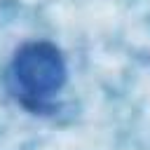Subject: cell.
Wrapping results in <instances>:
<instances>
[{
    "mask_svg": "<svg viewBox=\"0 0 150 150\" xmlns=\"http://www.w3.org/2000/svg\"><path fill=\"white\" fill-rule=\"evenodd\" d=\"M66 56L49 40L23 42L7 66V89L30 112L52 110V101L66 87Z\"/></svg>",
    "mask_w": 150,
    "mask_h": 150,
    "instance_id": "6da1fadb",
    "label": "cell"
}]
</instances>
